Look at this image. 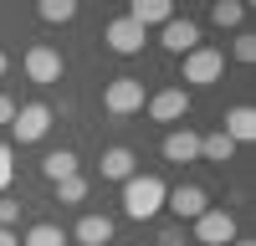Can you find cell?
Returning <instances> with one entry per match:
<instances>
[{"label":"cell","mask_w":256,"mask_h":246,"mask_svg":"<svg viewBox=\"0 0 256 246\" xmlns=\"http://www.w3.org/2000/svg\"><path fill=\"white\" fill-rule=\"evenodd\" d=\"M164 195H169V184L159 174H134V180H123V216L128 220H154L164 210Z\"/></svg>","instance_id":"cell-1"},{"label":"cell","mask_w":256,"mask_h":246,"mask_svg":"<svg viewBox=\"0 0 256 246\" xmlns=\"http://www.w3.org/2000/svg\"><path fill=\"white\" fill-rule=\"evenodd\" d=\"M190 226H195L200 246H230V241H236V216H230L226 205H205V216L190 220Z\"/></svg>","instance_id":"cell-2"},{"label":"cell","mask_w":256,"mask_h":246,"mask_svg":"<svg viewBox=\"0 0 256 246\" xmlns=\"http://www.w3.org/2000/svg\"><path fill=\"white\" fill-rule=\"evenodd\" d=\"M102 108H108L113 118H128L144 108V82L138 77H113L108 88H102Z\"/></svg>","instance_id":"cell-3"},{"label":"cell","mask_w":256,"mask_h":246,"mask_svg":"<svg viewBox=\"0 0 256 246\" xmlns=\"http://www.w3.org/2000/svg\"><path fill=\"white\" fill-rule=\"evenodd\" d=\"M10 134H16V144H36V138H46V134H52V108H46V102H26V108H16Z\"/></svg>","instance_id":"cell-4"},{"label":"cell","mask_w":256,"mask_h":246,"mask_svg":"<svg viewBox=\"0 0 256 246\" xmlns=\"http://www.w3.org/2000/svg\"><path fill=\"white\" fill-rule=\"evenodd\" d=\"M220 72H226V52H216V46H195L184 56V82H195V88L220 82Z\"/></svg>","instance_id":"cell-5"},{"label":"cell","mask_w":256,"mask_h":246,"mask_svg":"<svg viewBox=\"0 0 256 246\" xmlns=\"http://www.w3.org/2000/svg\"><path fill=\"white\" fill-rule=\"evenodd\" d=\"M20 67H26V77L31 82H62V52L56 46H46V41H36V46H26V56H20Z\"/></svg>","instance_id":"cell-6"},{"label":"cell","mask_w":256,"mask_h":246,"mask_svg":"<svg viewBox=\"0 0 256 246\" xmlns=\"http://www.w3.org/2000/svg\"><path fill=\"white\" fill-rule=\"evenodd\" d=\"M102 41L118 52V56H134V52H144V41H148V31H138L128 16H118V20H108V31H102Z\"/></svg>","instance_id":"cell-7"},{"label":"cell","mask_w":256,"mask_h":246,"mask_svg":"<svg viewBox=\"0 0 256 246\" xmlns=\"http://www.w3.org/2000/svg\"><path fill=\"white\" fill-rule=\"evenodd\" d=\"M184 113H190V92L184 88H164V92L148 98V118L154 123H180Z\"/></svg>","instance_id":"cell-8"},{"label":"cell","mask_w":256,"mask_h":246,"mask_svg":"<svg viewBox=\"0 0 256 246\" xmlns=\"http://www.w3.org/2000/svg\"><path fill=\"white\" fill-rule=\"evenodd\" d=\"M159 46H164V52H174V56H190V52L200 46V26H195V20H190V16H184V20L174 16V20H169V26H164Z\"/></svg>","instance_id":"cell-9"},{"label":"cell","mask_w":256,"mask_h":246,"mask_svg":"<svg viewBox=\"0 0 256 246\" xmlns=\"http://www.w3.org/2000/svg\"><path fill=\"white\" fill-rule=\"evenodd\" d=\"M164 205H169V210H174L180 220H200L210 200H205V190H200V184H180V190H169V195H164Z\"/></svg>","instance_id":"cell-10"},{"label":"cell","mask_w":256,"mask_h":246,"mask_svg":"<svg viewBox=\"0 0 256 246\" xmlns=\"http://www.w3.org/2000/svg\"><path fill=\"white\" fill-rule=\"evenodd\" d=\"M128 20H134L138 31L169 26V20H174V6H169V0H134V6H128Z\"/></svg>","instance_id":"cell-11"},{"label":"cell","mask_w":256,"mask_h":246,"mask_svg":"<svg viewBox=\"0 0 256 246\" xmlns=\"http://www.w3.org/2000/svg\"><path fill=\"white\" fill-rule=\"evenodd\" d=\"M164 159L169 164H195L200 159V134L195 128H174V134L164 138Z\"/></svg>","instance_id":"cell-12"},{"label":"cell","mask_w":256,"mask_h":246,"mask_svg":"<svg viewBox=\"0 0 256 246\" xmlns=\"http://www.w3.org/2000/svg\"><path fill=\"white\" fill-rule=\"evenodd\" d=\"M220 134H226L230 144H251V138H256V108H246V102H241V108H230Z\"/></svg>","instance_id":"cell-13"},{"label":"cell","mask_w":256,"mask_h":246,"mask_svg":"<svg viewBox=\"0 0 256 246\" xmlns=\"http://www.w3.org/2000/svg\"><path fill=\"white\" fill-rule=\"evenodd\" d=\"M72 236H77L82 246H108V241H113V220H108V216H82Z\"/></svg>","instance_id":"cell-14"},{"label":"cell","mask_w":256,"mask_h":246,"mask_svg":"<svg viewBox=\"0 0 256 246\" xmlns=\"http://www.w3.org/2000/svg\"><path fill=\"white\" fill-rule=\"evenodd\" d=\"M102 180H134V149H108L102 154Z\"/></svg>","instance_id":"cell-15"},{"label":"cell","mask_w":256,"mask_h":246,"mask_svg":"<svg viewBox=\"0 0 256 246\" xmlns=\"http://www.w3.org/2000/svg\"><path fill=\"white\" fill-rule=\"evenodd\" d=\"M41 174H46L52 184L67 180V174H77V154H72V149H52L46 159H41Z\"/></svg>","instance_id":"cell-16"},{"label":"cell","mask_w":256,"mask_h":246,"mask_svg":"<svg viewBox=\"0 0 256 246\" xmlns=\"http://www.w3.org/2000/svg\"><path fill=\"white\" fill-rule=\"evenodd\" d=\"M36 16L46 20V26H67V20H77V0H41Z\"/></svg>","instance_id":"cell-17"},{"label":"cell","mask_w":256,"mask_h":246,"mask_svg":"<svg viewBox=\"0 0 256 246\" xmlns=\"http://www.w3.org/2000/svg\"><path fill=\"white\" fill-rule=\"evenodd\" d=\"M230 154H236V144H230V138H226L220 128H216V134H205V138H200V159H210V164H226Z\"/></svg>","instance_id":"cell-18"},{"label":"cell","mask_w":256,"mask_h":246,"mask_svg":"<svg viewBox=\"0 0 256 246\" xmlns=\"http://www.w3.org/2000/svg\"><path fill=\"white\" fill-rule=\"evenodd\" d=\"M52 190H56V205H82V200H88V180H82V174H67V180H56Z\"/></svg>","instance_id":"cell-19"},{"label":"cell","mask_w":256,"mask_h":246,"mask_svg":"<svg viewBox=\"0 0 256 246\" xmlns=\"http://www.w3.org/2000/svg\"><path fill=\"white\" fill-rule=\"evenodd\" d=\"M20 246H67V231L52 226V220H41V226H31V231H26V241H20Z\"/></svg>","instance_id":"cell-20"},{"label":"cell","mask_w":256,"mask_h":246,"mask_svg":"<svg viewBox=\"0 0 256 246\" xmlns=\"http://www.w3.org/2000/svg\"><path fill=\"white\" fill-rule=\"evenodd\" d=\"M210 20H216L220 31H226V26H241V20H246V6H241V0H216V6H210Z\"/></svg>","instance_id":"cell-21"},{"label":"cell","mask_w":256,"mask_h":246,"mask_svg":"<svg viewBox=\"0 0 256 246\" xmlns=\"http://www.w3.org/2000/svg\"><path fill=\"white\" fill-rule=\"evenodd\" d=\"M10 180H16V154H10V144H0V195L10 190Z\"/></svg>","instance_id":"cell-22"},{"label":"cell","mask_w":256,"mask_h":246,"mask_svg":"<svg viewBox=\"0 0 256 246\" xmlns=\"http://www.w3.org/2000/svg\"><path fill=\"white\" fill-rule=\"evenodd\" d=\"M230 52H236V62H256V36H251V31H241Z\"/></svg>","instance_id":"cell-23"},{"label":"cell","mask_w":256,"mask_h":246,"mask_svg":"<svg viewBox=\"0 0 256 246\" xmlns=\"http://www.w3.org/2000/svg\"><path fill=\"white\" fill-rule=\"evenodd\" d=\"M16 220H20V200H10V195H0V226H6V231H10Z\"/></svg>","instance_id":"cell-24"},{"label":"cell","mask_w":256,"mask_h":246,"mask_svg":"<svg viewBox=\"0 0 256 246\" xmlns=\"http://www.w3.org/2000/svg\"><path fill=\"white\" fill-rule=\"evenodd\" d=\"M159 246H184V231H180V226H169V231H159Z\"/></svg>","instance_id":"cell-25"},{"label":"cell","mask_w":256,"mask_h":246,"mask_svg":"<svg viewBox=\"0 0 256 246\" xmlns=\"http://www.w3.org/2000/svg\"><path fill=\"white\" fill-rule=\"evenodd\" d=\"M10 118H16V98H6V92H0V123L10 128Z\"/></svg>","instance_id":"cell-26"},{"label":"cell","mask_w":256,"mask_h":246,"mask_svg":"<svg viewBox=\"0 0 256 246\" xmlns=\"http://www.w3.org/2000/svg\"><path fill=\"white\" fill-rule=\"evenodd\" d=\"M0 246H20V236H16V231H6V226H0Z\"/></svg>","instance_id":"cell-27"},{"label":"cell","mask_w":256,"mask_h":246,"mask_svg":"<svg viewBox=\"0 0 256 246\" xmlns=\"http://www.w3.org/2000/svg\"><path fill=\"white\" fill-rule=\"evenodd\" d=\"M230 246H256V241H251V236H236V241H230Z\"/></svg>","instance_id":"cell-28"},{"label":"cell","mask_w":256,"mask_h":246,"mask_svg":"<svg viewBox=\"0 0 256 246\" xmlns=\"http://www.w3.org/2000/svg\"><path fill=\"white\" fill-rule=\"evenodd\" d=\"M6 67H10V56H6V52H0V77H6Z\"/></svg>","instance_id":"cell-29"}]
</instances>
